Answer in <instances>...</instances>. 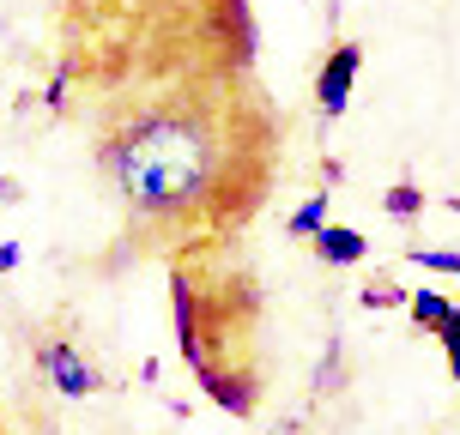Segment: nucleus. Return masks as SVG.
<instances>
[{
  "label": "nucleus",
  "mask_w": 460,
  "mask_h": 435,
  "mask_svg": "<svg viewBox=\"0 0 460 435\" xmlns=\"http://www.w3.org/2000/svg\"><path fill=\"white\" fill-rule=\"evenodd\" d=\"M19 260H24L19 242H0V273H19Z\"/></svg>",
  "instance_id": "f8f14e48"
},
{
  "label": "nucleus",
  "mask_w": 460,
  "mask_h": 435,
  "mask_svg": "<svg viewBox=\"0 0 460 435\" xmlns=\"http://www.w3.org/2000/svg\"><path fill=\"white\" fill-rule=\"evenodd\" d=\"M309 248H315V260H322V266H364V260H369V236L327 218V224L309 236Z\"/></svg>",
  "instance_id": "39448f33"
},
{
  "label": "nucleus",
  "mask_w": 460,
  "mask_h": 435,
  "mask_svg": "<svg viewBox=\"0 0 460 435\" xmlns=\"http://www.w3.org/2000/svg\"><path fill=\"white\" fill-rule=\"evenodd\" d=\"M340 381H345V351H340V344H327L322 369H315V399H333V393H340Z\"/></svg>",
  "instance_id": "9d476101"
},
{
  "label": "nucleus",
  "mask_w": 460,
  "mask_h": 435,
  "mask_svg": "<svg viewBox=\"0 0 460 435\" xmlns=\"http://www.w3.org/2000/svg\"><path fill=\"white\" fill-rule=\"evenodd\" d=\"M164 266H170V326L188 375L225 417L249 423L267 387V357H261L267 291L254 260L243 254V242H230V248L176 254Z\"/></svg>",
  "instance_id": "f03ea898"
},
{
  "label": "nucleus",
  "mask_w": 460,
  "mask_h": 435,
  "mask_svg": "<svg viewBox=\"0 0 460 435\" xmlns=\"http://www.w3.org/2000/svg\"><path fill=\"white\" fill-rule=\"evenodd\" d=\"M406 297H412V291H400L388 278H369L364 291H358V309H406Z\"/></svg>",
  "instance_id": "1a4fd4ad"
},
{
  "label": "nucleus",
  "mask_w": 460,
  "mask_h": 435,
  "mask_svg": "<svg viewBox=\"0 0 460 435\" xmlns=\"http://www.w3.org/2000/svg\"><path fill=\"white\" fill-rule=\"evenodd\" d=\"M49 115L92 139L121 260L230 248L285 170L249 0H49Z\"/></svg>",
  "instance_id": "f257e3e1"
},
{
  "label": "nucleus",
  "mask_w": 460,
  "mask_h": 435,
  "mask_svg": "<svg viewBox=\"0 0 460 435\" xmlns=\"http://www.w3.org/2000/svg\"><path fill=\"white\" fill-rule=\"evenodd\" d=\"M406 260H412V266H424V273L460 278V248H406Z\"/></svg>",
  "instance_id": "9b49d317"
},
{
  "label": "nucleus",
  "mask_w": 460,
  "mask_h": 435,
  "mask_svg": "<svg viewBox=\"0 0 460 435\" xmlns=\"http://www.w3.org/2000/svg\"><path fill=\"white\" fill-rule=\"evenodd\" d=\"M24 200V182H13V176H0V206H19Z\"/></svg>",
  "instance_id": "ddd939ff"
},
{
  "label": "nucleus",
  "mask_w": 460,
  "mask_h": 435,
  "mask_svg": "<svg viewBox=\"0 0 460 435\" xmlns=\"http://www.w3.org/2000/svg\"><path fill=\"white\" fill-rule=\"evenodd\" d=\"M437 339H460V302H455V309H448V326H442Z\"/></svg>",
  "instance_id": "2eb2a0df"
},
{
  "label": "nucleus",
  "mask_w": 460,
  "mask_h": 435,
  "mask_svg": "<svg viewBox=\"0 0 460 435\" xmlns=\"http://www.w3.org/2000/svg\"><path fill=\"white\" fill-rule=\"evenodd\" d=\"M31 351H37V369L49 375V387L61 393V399H92V393H103V375L85 363V351L73 344V333H37Z\"/></svg>",
  "instance_id": "7ed1b4c3"
},
{
  "label": "nucleus",
  "mask_w": 460,
  "mask_h": 435,
  "mask_svg": "<svg viewBox=\"0 0 460 435\" xmlns=\"http://www.w3.org/2000/svg\"><path fill=\"white\" fill-rule=\"evenodd\" d=\"M406 309H412V326H418V333H430V339H437L442 326H448V309H455V302L442 297V291H412V297H406Z\"/></svg>",
  "instance_id": "423d86ee"
},
{
  "label": "nucleus",
  "mask_w": 460,
  "mask_h": 435,
  "mask_svg": "<svg viewBox=\"0 0 460 435\" xmlns=\"http://www.w3.org/2000/svg\"><path fill=\"white\" fill-rule=\"evenodd\" d=\"M424 206H430V200H424V187H418V182H394L388 194H382V212H388V218H400V224H412Z\"/></svg>",
  "instance_id": "6e6552de"
},
{
  "label": "nucleus",
  "mask_w": 460,
  "mask_h": 435,
  "mask_svg": "<svg viewBox=\"0 0 460 435\" xmlns=\"http://www.w3.org/2000/svg\"><path fill=\"white\" fill-rule=\"evenodd\" d=\"M358 73H364V43H351V37H333L327 48V61L315 67V109L322 121H340L351 91H358Z\"/></svg>",
  "instance_id": "20e7f679"
},
{
  "label": "nucleus",
  "mask_w": 460,
  "mask_h": 435,
  "mask_svg": "<svg viewBox=\"0 0 460 435\" xmlns=\"http://www.w3.org/2000/svg\"><path fill=\"white\" fill-rule=\"evenodd\" d=\"M327 206H333V194H322V187H315V194H309V200L285 218V236H291V242H309V236L327 224Z\"/></svg>",
  "instance_id": "0eeeda50"
},
{
  "label": "nucleus",
  "mask_w": 460,
  "mask_h": 435,
  "mask_svg": "<svg viewBox=\"0 0 460 435\" xmlns=\"http://www.w3.org/2000/svg\"><path fill=\"white\" fill-rule=\"evenodd\" d=\"M442 344V357H448V375H455V387H460V339H437Z\"/></svg>",
  "instance_id": "4468645a"
}]
</instances>
